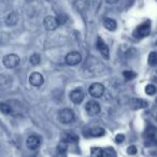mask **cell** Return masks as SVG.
<instances>
[{"label":"cell","instance_id":"obj_1","mask_svg":"<svg viewBox=\"0 0 157 157\" xmlns=\"http://www.w3.org/2000/svg\"><path fill=\"white\" fill-rule=\"evenodd\" d=\"M20 61H21L20 57L16 54H8V55H6L2 59L3 65H5V67L8 68V69H13V68L17 67V66L20 65Z\"/></svg>","mask_w":157,"mask_h":157},{"label":"cell","instance_id":"obj_2","mask_svg":"<svg viewBox=\"0 0 157 157\" xmlns=\"http://www.w3.org/2000/svg\"><path fill=\"white\" fill-rule=\"evenodd\" d=\"M58 120L63 124H69L74 120V112L71 109H63L58 113Z\"/></svg>","mask_w":157,"mask_h":157},{"label":"cell","instance_id":"obj_3","mask_svg":"<svg viewBox=\"0 0 157 157\" xmlns=\"http://www.w3.org/2000/svg\"><path fill=\"white\" fill-rule=\"evenodd\" d=\"M88 92L94 98H100L105 94V86L101 83H93L88 88Z\"/></svg>","mask_w":157,"mask_h":157},{"label":"cell","instance_id":"obj_4","mask_svg":"<svg viewBox=\"0 0 157 157\" xmlns=\"http://www.w3.org/2000/svg\"><path fill=\"white\" fill-rule=\"evenodd\" d=\"M151 33V23L145 22L143 24H141L135 31V36L138 38H144L147 37Z\"/></svg>","mask_w":157,"mask_h":157},{"label":"cell","instance_id":"obj_5","mask_svg":"<svg viewBox=\"0 0 157 157\" xmlns=\"http://www.w3.org/2000/svg\"><path fill=\"white\" fill-rule=\"evenodd\" d=\"M43 25H44V28L48 31H52V30H55L57 27L59 26V22H58V18L54 17V16H46L43 21Z\"/></svg>","mask_w":157,"mask_h":157},{"label":"cell","instance_id":"obj_6","mask_svg":"<svg viewBox=\"0 0 157 157\" xmlns=\"http://www.w3.org/2000/svg\"><path fill=\"white\" fill-rule=\"evenodd\" d=\"M86 112H87L88 115L94 116L100 112V105L99 102H97L96 100H90L85 105Z\"/></svg>","mask_w":157,"mask_h":157},{"label":"cell","instance_id":"obj_7","mask_svg":"<svg viewBox=\"0 0 157 157\" xmlns=\"http://www.w3.org/2000/svg\"><path fill=\"white\" fill-rule=\"evenodd\" d=\"M82 60V56L78 52H70L66 56V63L69 66H75L80 63Z\"/></svg>","mask_w":157,"mask_h":157},{"label":"cell","instance_id":"obj_8","mask_svg":"<svg viewBox=\"0 0 157 157\" xmlns=\"http://www.w3.org/2000/svg\"><path fill=\"white\" fill-rule=\"evenodd\" d=\"M97 50L100 52V54L102 55V57L105 59H109L110 58V52H109V48L107 46V44L103 42V40L100 37L97 39Z\"/></svg>","mask_w":157,"mask_h":157},{"label":"cell","instance_id":"obj_9","mask_svg":"<svg viewBox=\"0 0 157 157\" xmlns=\"http://www.w3.org/2000/svg\"><path fill=\"white\" fill-rule=\"evenodd\" d=\"M26 144L29 150H37L40 146V144H41V138H40L39 136H35V135L29 136V137L27 138Z\"/></svg>","mask_w":157,"mask_h":157},{"label":"cell","instance_id":"obj_10","mask_svg":"<svg viewBox=\"0 0 157 157\" xmlns=\"http://www.w3.org/2000/svg\"><path fill=\"white\" fill-rule=\"evenodd\" d=\"M69 97H70V100H71L72 102L78 105V103H81L82 101H83L84 93L82 92V90H80V88H75V90H73L71 93H70Z\"/></svg>","mask_w":157,"mask_h":157},{"label":"cell","instance_id":"obj_11","mask_svg":"<svg viewBox=\"0 0 157 157\" xmlns=\"http://www.w3.org/2000/svg\"><path fill=\"white\" fill-rule=\"evenodd\" d=\"M29 82H30L31 85L35 86V87H40V86L43 84L44 78L41 73H39V72H33V73H31L30 76H29Z\"/></svg>","mask_w":157,"mask_h":157},{"label":"cell","instance_id":"obj_12","mask_svg":"<svg viewBox=\"0 0 157 157\" xmlns=\"http://www.w3.org/2000/svg\"><path fill=\"white\" fill-rule=\"evenodd\" d=\"M68 148V142L66 140H61L57 145V155L56 157H65L66 151Z\"/></svg>","mask_w":157,"mask_h":157},{"label":"cell","instance_id":"obj_13","mask_svg":"<svg viewBox=\"0 0 157 157\" xmlns=\"http://www.w3.org/2000/svg\"><path fill=\"white\" fill-rule=\"evenodd\" d=\"M17 21H18V15L15 12H11V13L7 16V18H6V24H7L8 26H14V25H16Z\"/></svg>","mask_w":157,"mask_h":157},{"label":"cell","instance_id":"obj_14","mask_svg":"<svg viewBox=\"0 0 157 157\" xmlns=\"http://www.w3.org/2000/svg\"><path fill=\"white\" fill-rule=\"evenodd\" d=\"M130 105L132 109H142V108L147 107V102L141 99H132L130 101Z\"/></svg>","mask_w":157,"mask_h":157},{"label":"cell","instance_id":"obj_15","mask_svg":"<svg viewBox=\"0 0 157 157\" xmlns=\"http://www.w3.org/2000/svg\"><path fill=\"white\" fill-rule=\"evenodd\" d=\"M103 25H105V28L110 31L115 30L116 27H117V24H116V22L113 20V18H105V22H103Z\"/></svg>","mask_w":157,"mask_h":157},{"label":"cell","instance_id":"obj_16","mask_svg":"<svg viewBox=\"0 0 157 157\" xmlns=\"http://www.w3.org/2000/svg\"><path fill=\"white\" fill-rule=\"evenodd\" d=\"M105 133V129L101 128V127H95V128H92L90 130V135L92 136V137H102L103 135Z\"/></svg>","mask_w":157,"mask_h":157},{"label":"cell","instance_id":"obj_17","mask_svg":"<svg viewBox=\"0 0 157 157\" xmlns=\"http://www.w3.org/2000/svg\"><path fill=\"white\" fill-rule=\"evenodd\" d=\"M0 111L2 112L3 114H11L12 113V107L6 102H1L0 103Z\"/></svg>","mask_w":157,"mask_h":157},{"label":"cell","instance_id":"obj_18","mask_svg":"<svg viewBox=\"0 0 157 157\" xmlns=\"http://www.w3.org/2000/svg\"><path fill=\"white\" fill-rule=\"evenodd\" d=\"M101 157H117V154L116 152L113 150V148H105V150H102V155Z\"/></svg>","mask_w":157,"mask_h":157},{"label":"cell","instance_id":"obj_19","mask_svg":"<svg viewBox=\"0 0 157 157\" xmlns=\"http://www.w3.org/2000/svg\"><path fill=\"white\" fill-rule=\"evenodd\" d=\"M147 63L150 66H156L157 65V53L156 52H151L148 55Z\"/></svg>","mask_w":157,"mask_h":157},{"label":"cell","instance_id":"obj_20","mask_svg":"<svg viewBox=\"0 0 157 157\" xmlns=\"http://www.w3.org/2000/svg\"><path fill=\"white\" fill-rule=\"evenodd\" d=\"M30 63H33V66L39 65V63H41V57H40V55L39 54H33V55H31V57H30Z\"/></svg>","mask_w":157,"mask_h":157},{"label":"cell","instance_id":"obj_21","mask_svg":"<svg viewBox=\"0 0 157 157\" xmlns=\"http://www.w3.org/2000/svg\"><path fill=\"white\" fill-rule=\"evenodd\" d=\"M90 155H92V157H101V155H102V150H101L100 147H92Z\"/></svg>","mask_w":157,"mask_h":157},{"label":"cell","instance_id":"obj_22","mask_svg":"<svg viewBox=\"0 0 157 157\" xmlns=\"http://www.w3.org/2000/svg\"><path fill=\"white\" fill-rule=\"evenodd\" d=\"M123 75H124V78H126V80L130 81V80H132V78H136V75H137V74H136L133 71H128V70H127V71L123 72Z\"/></svg>","mask_w":157,"mask_h":157},{"label":"cell","instance_id":"obj_23","mask_svg":"<svg viewBox=\"0 0 157 157\" xmlns=\"http://www.w3.org/2000/svg\"><path fill=\"white\" fill-rule=\"evenodd\" d=\"M145 93L147 95H150V96H153V95L156 93V87H155L153 84H148L145 87Z\"/></svg>","mask_w":157,"mask_h":157},{"label":"cell","instance_id":"obj_24","mask_svg":"<svg viewBox=\"0 0 157 157\" xmlns=\"http://www.w3.org/2000/svg\"><path fill=\"white\" fill-rule=\"evenodd\" d=\"M125 140V136L122 135V133H118V135H116L115 137V141L116 143H122V142H124Z\"/></svg>","mask_w":157,"mask_h":157},{"label":"cell","instance_id":"obj_25","mask_svg":"<svg viewBox=\"0 0 157 157\" xmlns=\"http://www.w3.org/2000/svg\"><path fill=\"white\" fill-rule=\"evenodd\" d=\"M127 153H128L129 155H135L136 153H137V147L136 146H129L128 148H127Z\"/></svg>","mask_w":157,"mask_h":157},{"label":"cell","instance_id":"obj_26","mask_svg":"<svg viewBox=\"0 0 157 157\" xmlns=\"http://www.w3.org/2000/svg\"><path fill=\"white\" fill-rule=\"evenodd\" d=\"M151 80H152L153 82H156V83H157V71L153 72L152 75H151Z\"/></svg>","mask_w":157,"mask_h":157},{"label":"cell","instance_id":"obj_27","mask_svg":"<svg viewBox=\"0 0 157 157\" xmlns=\"http://www.w3.org/2000/svg\"><path fill=\"white\" fill-rule=\"evenodd\" d=\"M108 3H110V5H114V3H116L118 1V0H105Z\"/></svg>","mask_w":157,"mask_h":157}]
</instances>
